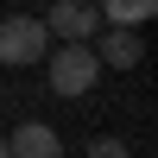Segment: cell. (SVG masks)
<instances>
[{"mask_svg":"<svg viewBox=\"0 0 158 158\" xmlns=\"http://www.w3.org/2000/svg\"><path fill=\"white\" fill-rule=\"evenodd\" d=\"M44 76H51V95L76 101V95L95 89L101 63H95V51H89V44H57V51H44Z\"/></svg>","mask_w":158,"mask_h":158,"instance_id":"cell-1","label":"cell"},{"mask_svg":"<svg viewBox=\"0 0 158 158\" xmlns=\"http://www.w3.org/2000/svg\"><path fill=\"white\" fill-rule=\"evenodd\" d=\"M44 51H51L44 19H32V13H6V19H0V63H6V70L44 63Z\"/></svg>","mask_w":158,"mask_h":158,"instance_id":"cell-2","label":"cell"},{"mask_svg":"<svg viewBox=\"0 0 158 158\" xmlns=\"http://www.w3.org/2000/svg\"><path fill=\"white\" fill-rule=\"evenodd\" d=\"M44 32L57 38V44H89V38L101 32V13H95V0H57V6L44 13Z\"/></svg>","mask_w":158,"mask_h":158,"instance_id":"cell-3","label":"cell"},{"mask_svg":"<svg viewBox=\"0 0 158 158\" xmlns=\"http://www.w3.org/2000/svg\"><path fill=\"white\" fill-rule=\"evenodd\" d=\"M89 51H95V63H101V70H139V57H146L139 25H101V32L89 38Z\"/></svg>","mask_w":158,"mask_h":158,"instance_id":"cell-4","label":"cell"},{"mask_svg":"<svg viewBox=\"0 0 158 158\" xmlns=\"http://www.w3.org/2000/svg\"><path fill=\"white\" fill-rule=\"evenodd\" d=\"M6 158H63V139H57V127H44V120H19L6 133Z\"/></svg>","mask_w":158,"mask_h":158,"instance_id":"cell-5","label":"cell"},{"mask_svg":"<svg viewBox=\"0 0 158 158\" xmlns=\"http://www.w3.org/2000/svg\"><path fill=\"white\" fill-rule=\"evenodd\" d=\"M95 13H101V25H146L158 13V0H95Z\"/></svg>","mask_w":158,"mask_h":158,"instance_id":"cell-6","label":"cell"},{"mask_svg":"<svg viewBox=\"0 0 158 158\" xmlns=\"http://www.w3.org/2000/svg\"><path fill=\"white\" fill-rule=\"evenodd\" d=\"M89 158H133V152H127V139L101 133V139H89Z\"/></svg>","mask_w":158,"mask_h":158,"instance_id":"cell-7","label":"cell"},{"mask_svg":"<svg viewBox=\"0 0 158 158\" xmlns=\"http://www.w3.org/2000/svg\"><path fill=\"white\" fill-rule=\"evenodd\" d=\"M0 158H6V139H0Z\"/></svg>","mask_w":158,"mask_h":158,"instance_id":"cell-8","label":"cell"}]
</instances>
